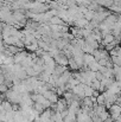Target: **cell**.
<instances>
[{
  "mask_svg": "<svg viewBox=\"0 0 121 122\" xmlns=\"http://www.w3.org/2000/svg\"><path fill=\"white\" fill-rule=\"evenodd\" d=\"M109 115H110L112 119L115 121L121 115V104H119V103L112 104V106L109 107Z\"/></svg>",
  "mask_w": 121,
  "mask_h": 122,
  "instance_id": "obj_1",
  "label": "cell"
},
{
  "mask_svg": "<svg viewBox=\"0 0 121 122\" xmlns=\"http://www.w3.org/2000/svg\"><path fill=\"white\" fill-rule=\"evenodd\" d=\"M53 59H55L56 64L64 65V66H67V65H68V63H69V58L63 53V51H59L57 55H55V56H53Z\"/></svg>",
  "mask_w": 121,
  "mask_h": 122,
  "instance_id": "obj_2",
  "label": "cell"
},
{
  "mask_svg": "<svg viewBox=\"0 0 121 122\" xmlns=\"http://www.w3.org/2000/svg\"><path fill=\"white\" fill-rule=\"evenodd\" d=\"M43 95H44L51 103H56V102L58 101V95H57L53 90H50V89H49V90H46Z\"/></svg>",
  "mask_w": 121,
  "mask_h": 122,
  "instance_id": "obj_3",
  "label": "cell"
},
{
  "mask_svg": "<svg viewBox=\"0 0 121 122\" xmlns=\"http://www.w3.org/2000/svg\"><path fill=\"white\" fill-rule=\"evenodd\" d=\"M16 23H23L25 20V13L21 11V10H16L13 13H12Z\"/></svg>",
  "mask_w": 121,
  "mask_h": 122,
  "instance_id": "obj_4",
  "label": "cell"
},
{
  "mask_svg": "<svg viewBox=\"0 0 121 122\" xmlns=\"http://www.w3.org/2000/svg\"><path fill=\"white\" fill-rule=\"evenodd\" d=\"M29 56V53L27 52H25V51H19L18 53H16L14 56H13V59H14V63H18V64H20L26 57Z\"/></svg>",
  "mask_w": 121,
  "mask_h": 122,
  "instance_id": "obj_5",
  "label": "cell"
},
{
  "mask_svg": "<svg viewBox=\"0 0 121 122\" xmlns=\"http://www.w3.org/2000/svg\"><path fill=\"white\" fill-rule=\"evenodd\" d=\"M115 39V37H114V35L113 33H107V35H103L102 36V45H107V44H109V43H112V41Z\"/></svg>",
  "mask_w": 121,
  "mask_h": 122,
  "instance_id": "obj_6",
  "label": "cell"
},
{
  "mask_svg": "<svg viewBox=\"0 0 121 122\" xmlns=\"http://www.w3.org/2000/svg\"><path fill=\"white\" fill-rule=\"evenodd\" d=\"M68 65H69L70 70H79V69H80L79 64L75 62V59H74L73 57H71V58H69V63H68Z\"/></svg>",
  "mask_w": 121,
  "mask_h": 122,
  "instance_id": "obj_7",
  "label": "cell"
},
{
  "mask_svg": "<svg viewBox=\"0 0 121 122\" xmlns=\"http://www.w3.org/2000/svg\"><path fill=\"white\" fill-rule=\"evenodd\" d=\"M90 86L94 89V90H97V91H100V86H101V81H99L97 78H94L93 82L90 83Z\"/></svg>",
  "mask_w": 121,
  "mask_h": 122,
  "instance_id": "obj_8",
  "label": "cell"
},
{
  "mask_svg": "<svg viewBox=\"0 0 121 122\" xmlns=\"http://www.w3.org/2000/svg\"><path fill=\"white\" fill-rule=\"evenodd\" d=\"M2 44H4V43H2V41H0V52H1V51H4V45H2Z\"/></svg>",
  "mask_w": 121,
  "mask_h": 122,
  "instance_id": "obj_9",
  "label": "cell"
},
{
  "mask_svg": "<svg viewBox=\"0 0 121 122\" xmlns=\"http://www.w3.org/2000/svg\"><path fill=\"white\" fill-rule=\"evenodd\" d=\"M0 41H2V31L0 30Z\"/></svg>",
  "mask_w": 121,
  "mask_h": 122,
  "instance_id": "obj_10",
  "label": "cell"
},
{
  "mask_svg": "<svg viewBox=\"0 0 121 122\" xmlns=\"http://www.w3.org/2000/svg\"><path fill=\"white\" fill-rule=\"evenodd\" d=\"M2 100H4V97H2V96H0V104L2 103Z\"/></svg>",
  "mask_w": 121,
  "mask_h": 122,
  "instance_id": "obj_11",
  "label": "cell"
}]
</instances>
